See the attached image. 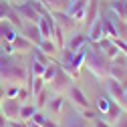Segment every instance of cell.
Returning <instances> with one entry per match:
<instances>
[{"mask_svg":"<svg viewBox=\"0 0 127 127\" xmlns=\"http://www.w3.org/2000/svg\"><path fill=\"white\" fill-rule=\"evenodd\" d=\"M0 83H6V85H28V69L22 65L20 55L0 53Z\"/></svg>","mask_w":127,"mask_h":127,"instance_id":"cell-1","label":"cell"},{"mask_svg":"<svg viewBox=\"0 0 127 127\" xmlns=\"http://www.w3.org/2000/svg\"><path fill=\"white\" fill-rule=\"evenodd\" d=\"M83 67L99 79V81H107L109 79V67L111 61L105 57V53H101L99 49H95L91 42H87V55H85V63Z\"/></svg>","mask_w":127,"mask_h":127,"instance_id":"cell-2","label":"cell"},{"mask_svg":"<svg viewBox=\"0 0 127 127\" xmlns=\"http://www.w3.org/2000/svg\"><path fill=\"white\" fill-rule=\"evenodd\" d=\"M107 93H109V97H111V101H115L125 113H127V97H125V89L117 83V81H113V79H107Z\"/></svg>","mask_w":127,"mask_h":127,"instance_id":"cell-3","label":"cell"},{"mask_svg":"<svg viewBox=\"0 0 127 127\" xmlns=\"http://www.w3.org/2000/svg\"><path fill=\"white\" fill-rule=\"evenodd\" d=\"M20 101L14 99V97H4L2 101H0V113H2L8 121L12 119H18V113H20Z\"/></svg>","mask_w":127,"mask_h":127,"instance_id":"cell-4","label":"cell"},{"mask_svg":"<svg viewBox=\"0 0 127 127\" xmlns=\"http://www.w3.org/2000/svg\"><path fill=\"white\" fill-rule=\"evenodd\" d=\"M12 8L18 12V16H20L24 22H38V18H40L38 10L28 2V0H24V2H20V4H12Z\"/></svg>","mask_w":127,"mask_h":127,"instance_id":"cell-5","label":"cell"},{"mask_svg":"<svg viewBox=\"0 0 127 127\" xmlns=\"http://www.w3.org/2000/svg\"><path fill=\"white\" fill-rule=\"evenodd\" d=\"M51 87H53V93H63L65 89H71V85H73V79L65 73V69L63 67H59V71H57V75L53 77V81L49 83Z\"/></svg>","mask_w":127,"mask_h":127,"instance_id":"cell-6","label":"cell"},{"mask_svg":"<svg viewBox=\"0 0 127 127\" xmlns=\"http://www.w3.org/2000/svg\"><path fill=\"white\" fill-rule=\"evenodd\" d=\"M36 26H38V30H40V36H42V38H51V36H53V30H55V26H57V22L53 20L51 12L46 10L44 14H40Z\"/></svg>","mask_w":127,"mask_h":127,"instance_id":"cell-7","label":"cell"},{"mask_svg":"<svg viewBox=\"0 0 127 127\" xmlns=\"http://www.w3.org/2000/svg\"><path fill=\"white\" fill-rule=\"evenodd\" d=\"M18 34H22L24 38H28L30 42L36 44V46H38V42L42 40L40 30H38L36 22H22V26H20V30H18Z\"/></svg>","mask_w":127,"mask_h":127,"instance_id":"cell-8","label":"cell"},{"mask_svg":"<svg viewBox=\"0 0 127 127\" xmlns=\"http://www.w3.org/2000/svg\"><path fill=\"white\" fill-rule=\"evenodd\" d=\"M69 99H71L73 105L79 107V109H87V107H91V103H89V99H87V95L83 93L81 87H77V85H71V89H69Z\"/></svg>","mask_w":127,"mask_h":127,"instance_id":"cell-9","label":"cell"},{"mask_svg":"<svg viewBox=\"0 0 127 127\" xmlns=\"http://www.w3.org/2000/svg\"><path fill=\"white\" fill-rule=\"evenodd\" d=\"M34 49H36V44H32L22 34H16V38L12 40V53L14 55H26V53H32Z\"/></svg>","mask_w":127,"mask_h":127,"instance_id":"cell-10","label":"cell"},{"mask_svg":"<svg viewBox=\"0 0 127 127\" xmlns=\"http://www.w3.org/2000/svg\"><path fill=\"white\" fill-rule=\"evenodd\" d=\"M87 2H89V0H73V2L69 4V8H67V14H69V16H73L77 22H83Z\"/></svg>","mask_w":127,"mask_h":127,"instance_id":"cell-11","label":"cell"},{"mask_svg":"<svg viewBox=\"0 0 127 127\" xmlns=\"http://www.w3.org/2000/svg\"><path fill=\"white\" fill-rule=\"evenodd\" d=\"M51 16H53V20H55V22H57L63 30H65V32H67V30L77 28V24H79L73 16H69L67 12H51Z\"/></svg>","mask_w":127,"mask_h":127,"instance_id":"cell-12","label":"cell"},{"mask_svg":"<svg viewBox=\"0 0 127 127\" xmlns=\"http://www.w3.org/2000/svg\"><path fill=\"white\" fill-rule=\"evenodd\" d=\"M97 18H99V0H89L87 8H85V18H83L85 28H89Z\"/></svg>","mask_w":127,"mask_h":127,"instance_id":"cell-13","label":"cell"},{"mask_svg":"<svg viewBox=\"0 0 127 127\" xmlns=\"http://www.w3.org/2000/svg\"><path fill=\"white\" fill-rule=\"evenodd\" d=\"M109 79H113V81H117L123 89H127V67L111 65L109 67Z\"/></svg>","mask_w":127,"mask_h":127,"instance_id":"cell-14","label":"cell"},{"mask_svg":"<svg viewBox=\"0 0 127 127\" xmlns=\"http://www.w3.org/2000/svg\"><path fill=\"white\" fill-rule=\"evenodd\" d=\"M16 34H18V30L14 28L6 18L0 20V40H2V42H10L12 44V40L16 38Z\"/></svg>","mask_w":127,"mask_h":127,"instance_id":"cell-15","label":"cell"},{"mask_svg":"<svg viewBox=\"0 0 127 127\" xmlns=\"http://www.w3.org/2000/svg\"><path fill=\"white\" fill-rule=\"evenodd\" d=\"M49 12H67L71 0H38Z\"/></svg>","mask_w":127,"mask_h":127,"instance_id":"cell-16","label":"cell"},{"mask_svg":"<svg viewBox=\"0 0 127 127\" xmlns=\"http://www.w3.org/2000/svg\"><path fill=\"white\" fill-rule=\"evenodd\" d=\"M105 34H103V22H101V18H97L89 28H87V40L89 42H97V40H101Z\"/></svg>","mask_w":127,"mask_h":127,"instance_id":"cell-17","label":"cell"},{"mask_svg":"<svg viewBox=\"0 0 127 127\" xmlns=\"http://www.w3.org/2000/svg\"><path fill=\"white\" fill-rule=\"evenodd\" d=\"M109 10H111V14H115L117 18L127 20V0H111Z\"/></svg>","mask_w":127,"mask_h":127,"instance_id":"cell-18","label":"cell"},{"mask_svg":"<svg viewBox=\"0 0 127 127\" xmlns=\"http://www.w3.org/2000/svg\"><path fill=\"white\" fill-rule=\"evenodd\" d=\"M121 113H123V109H121L115 101H111V103H109V107H107V111L101 115V119H105L107 123H111V125H113V123L119 119V115H121Z\"/></svg>","mask_w":127,"mask_h":127,"instance_id":"cell-19","label":"cell"},{"mask_svg":"<svg viewBox=\"0 0 127 127\" xmlns=\"http://www.w3.org/2000/svg\"><path fill=\"white\" fill-rule=\"evenodd\" d=\"M87 42H89V40H87V34H85V32H75L73 36H69V40L65 42V46H67L69 51H79V49H81L83 44H87Z\"/></svg>","mask_w":127,"mask_h":127,"instance_id":"cell-20","label":"cell"},{"mask_svg":"<svg viewBox=\"0 0 127 127\" xmlns=\"http://www.w3.org/2000/svg\"><path fill=\"white\" fill-rule=\"evenodd\" d=\"M63 107H65V97L63 95H59V93H55V95H51V99H49V103H46V109L51 111V113H61L63 111Z\"/></svg>","mask_w":127,"mask_h":127,"instance_id":"cell-21","label":"cell"},{"mask_svg":"<svg viewBox=\"0 0 127 127\" xmlns=\"http://www.w3.org/2000/svg\"><path fill=\"white\" fill-rule=\"evenodd\" d=\"M38 49H40L44 55H49L51 59H55V55L59 53V49H57V44H55L53 38H42V40L38 42Z\"/></svg>","mask_w":127,"mask_h":127,"instance_id":"cell-22","label":"cell"},{"mask_svg":"<svg viewBox=\"0 0 127 127\" xmlns=\"http://www.w3.org/2000/svg\"><path fill=\"white\" fill-rule=\"evenodd\" d=\"M101 22H103V34L107 36V38H117V30H115V24H113V20H111V16H105V18H101Z\"/></svg>","mask_w":127,"mask_h":127,"instance_id":"cell-23","label":"cell"},{"mask_svg":"<svg viewBox=\"0 0 127 127\" xmlns=\"http://www.w3.org/2000/svg\"><path fill=\"white\" fill-rule=\"evenodd\" d=\"M34 111H36V105H32V103H22V105H20L18 119H20V121H30L32 115H34Z\"/></svg>","mask_w":127,"mask_h":127,"instance_id":"cell-24","label":"cell"},{"mask_svg":"<svg viewBox=\"0 0 127 127\" xmlns=\"http://www.w3.org/2000/svg\"><path fill=\"white\" fill-rule=\"evenodd\" d=\"M65 34H67V32H65V30H63V28L57 24V26H55V30H53V36H51V38L55 40V44H57V49H59V51L65 49V42H67V40H65Z\"/></svg>","mask_w":127,"mask_h":127,"instance_id":"cell-25","label":"cell"},{"mask_svg":"<svg viewBox=\"0 0 127 127\" xmlns=\"http://www.w3.org/2000/svg\"><path fill=\"white\" fill-rule=\"evenodd\" d=\"M59 67H61V65H59L57 61H51L49 65L44 67V73H42V81H44V83H51V81H53V77H55V75H57V71H59Z\"/></svg>","mask_w":127,"mask_h":127,"instance_id":"cell-26","label":"cell"},{"mask_svg":"<svg viewBox=\"0 0 127 127\" xmlns=\"http://www.w3.org/2000/svg\"><path fill=\"white\" fill-rule=\"evenodd\" d=\"M28 89H30V95H32V97H36V95L44 89V81H42V77H30L28 79Z\"/></svg>","mask_w":127,"mask_h":127,"instance_id":"cell-27","label":"cell"},{"mask_svg":"<svg viewBox=\"0 0 127 127\" xmlns=\"http://www.w3.org/2000/svg\"><path fill=\"white\" fill-rule=\"evenodd\" d=\"M34 99H36V109H44L46 103H49V99H51V91L49 89H42Z\"/></svg>","mask_w":127,"mask_h":127,"instance_id":"cell-28","label":"cell"},{"mask_svg":"<svg viewBox=\"0 0 127 127\" xmlns=\"http://www.w3.org/2000/svg\"><path fill=\"white\" fill-rule=\"evenodd\" d=\"M44 67H46V65H42V63H38V61L32 59V63H30V69H28V75H30V77H42ZM30 77H28V79H30Z\"/></svg>","mask_w":127,"mask_h":127,"instance_id":"cell-29","label":"cell"},{"mask_svg":"<svg viewBox=\"0 0 127 127\" xmlns=\"http://www.w3.org/2000/svg\"><path fill=\"white\" fill-rule=\"evenodd\" d=\"M6 20H8V22H10V24H12L14 28H16V30H20V26H22V22H24V20H22V18L18 16V12L14 10V8H10L8 16H6Z\"/></svg>","mask_w":127,"mask_h":127,"instance_id":"cell-30","label":"cell"},{"mask_svg":"<svg viewBox=\"0 0 127 127\" xmlns=\"http://www.w3.org/2000/svg\"><path fill=\"white\" fill-rule=\"evenodd\" d=\"M109 103H111V97H109V95H101V97L97 99V111H101V115L107 111Z\"/></svg>","mask_w":127,"mask_h":127,"instance_id":"cell-31","label":"cell"},{"mask_svg":"<svg viewBox=\"0 0 127 127\" xmlns=\"http://www.w3.org/2000/svg\"><path fill=\"white\" fill-rule=\"evenodd\" d=\"M32 53H34V61H38V63H42V65H49L51 61H55V59H51L49 55H44V53H42V51L38 49V46H36V49H34Z\"/></svg>","mask_w":127,"mask_h":127,"instance_id":"cell-32","label":"cell"},{"mask_svg":"<svg viewBox=\"0 0 127 127\" xmlns=\"http://www.w3.org/2000/svg\"><path fill=\"white\" fill-rule=\"evenodd\" d=\"M67 127H89V125H87V121H85L81 115H73V117L69 119Z\"/></svg>","mask_w":127,"mask_h":127,"instance_id":"cell-33","label":"cell"},{"mask_svg":"<svg viewBox=\"0 0 127 127\" xmlns=\"http://www.w3.org/2000/svg\"><path fill=\"white\" fill-rule=\"evenodd\" d=\"M28 97H30V89H28V85H20L16 99H18L20 103H26V101H28Z\"/></svg>","mask_w":127,"mask_h":127,"instance_id":"cell-34","label":"cell"},{"mask_svg":"<svg viewBox=\"0 0 127 127\" xmlns=\"http://www.w3.org/2000/svg\"><path fill=\"white\" fill-rule=\"evenodd\" d=\"M79 115H81L85 121H95V119H97V111L91 109V107H87V109H81V113H79Z\"/></svg>","mask_w":127,"mask_h":127,"instance_id":"cell-35","label":"cell"},{"mask_svg":"<svg viewBox=\"0 0 127 127\" xmlns=\"http://www.w3.org/2000/svg\"><path fill=\"white\" fill-rule=\"evenodd\" d=\"M12 4L8 2V0H0V20H4L8 16V12H10Z\"/></svg>","mask_w":127,"mask_h":127,"instance_id":"cell-36","label":"cell"},{"mask_svg":"<svg viewBox=\"0 0 127 127\" xmlns=\"http://www.w3.org/2000/svg\"><path fill=\"white\" fill-rule=\"evenodd\" d=\"M44 119H46V115L42 113L40 109H36V111H34V115H32V119H30V121H32V123H38V125H42V123H44Z\"/></svg>","mask_w":127,"mask_h":127,"instance_id":"cell-37","label":"cell"},{"mask_svg":"<svg viewBox=\"0 0 127 127\" xmlns=\"http://www.w3.org/2000/svg\"><path fill=\"white\" fill-rule=\"evenodd\" d=\"M113 127H127V113H125V111L119 115V119L113 123Z\"/></svg>","mask_w":127,"mask_h":127,"instance_id":"cell-38","label":"cell"},{"mask_svg":"<svg viewBox=\"0 0 127 127\" xmlns=\"http://www.w3.org/2000/svg\"><path fill=\"white\" fill-rule=\"evenodd\" d=\"M8 127H28V123L20 121V119H12V121H8Z\"/></svg>","mask_w":127,"mask_h":127,"instance_id":"cell-39","label":"cell"},{"mask_svg":"<svg viewBox=\"0 0 127 127\" xmlns=\"http://www.w3.org/2000/svg\"><path fill=\"white\" fill-rule=\"evenodd\" d=\"M93 123H95V127H113V125H111V123H107L105 119H95Z\"/></svg>","mask_w":127,"mask_h":127,"instance_id":"cell-40","label":"cell"},{"mask_svg":"<svg viewBox=\"0 0 127 127\" xmlns=\"http://www.w3.org/2000/svg\"><path fill=\"white\" fill-rule=\"evenodd\" d=\"M42 127H59V125H57L53 119H49V117H46V119H44V123H42Z\"/></svg>","mask_w":127,"mask_h":127,"instance_id":"cell-41","label":"cell"},{"mask_svg":"<svg viewBox=\"0 0 127 127\" xmlns=\"http://www.w3.org/2000/svg\"><path fill=\"white\" fill-rule=\"evenodd\" d=\"M6 125H8V119H6L2 113H0V127H6Z\"/></svg>","mask_w":127,"mask_h":127,"instance_id":"cell-42","label":"cell"},{"mask_svg":"<svg viewBox=\"0 0 127 127\" xmlns=\"http://www.w3.org/2000/svg\"><path fill=\"white\" fill-rule=\"evenodd\" d=\"M28 123V127H42V125H38V123H32V121H26Z\"/></svg>","mask_w":127,"mask_h":127,"instance_id":"cell-43","label":"cell"},{"mask_svg":"<svg viewBox=\"0 0 127 127\" xmlns=\"http://www.w3.org/2000/svg\"><path fill=\"white\" fill-rule=\"evenodd\" d=\"M2 99H4V87L0 85V101H2Z\"/></svg>","mask_w":127,"mask_h":127,"instance_id":"cell-44","label":"cell"},{"mask_svg":"<svg viewBox=\"0 0 127 127\" xmlns=\"http://www.w3.org/2000/svg\"><path fill=\"white\" fill-rule=\"evenodd\" d=\"M8 2H10V4H12V2H20V0H8Z\"/></svg>","mask_w":127,"mask_h":127,"instance_id":"cell-45","label":"cell"},{"mask_svg":"<svg viewBox=\"0 0 127 127\" xmlns=\"http://www.w3.org/2000/svg\"><path fill=\"white\" fill-rule=\"evenodd\" d=\"M125 97H127V89H125Z\"/></svg>","mask_w":127,"mask_h":127,"instance_id":"cell-46","label":"cell"},{"mask_svg":"<svg viewBox=\"0 0 127 127\" xmlns=\"http://www.w3.org/2000/svg\"><path fill=\"white\" fill-rule=\"evenodd\" d=\"M71 2H73V0H71Z\"/></svg>","mask_w":127,"mask_h":127,"instance_id":"cell-47","label":"cell"},{"mask_svg":"<svg viewBox=\"0 0 127 127\" xmlns=\"http://www.w3.org/2000/svg\"><path fill=\"white\" fill-rule=\"evenodd\" d=\"M6 127H8V125H6Z\"/></svg>","mask_w":127,"mask_h":127,"instance_id":"cell-48","label":"cell"}]
</instances>
